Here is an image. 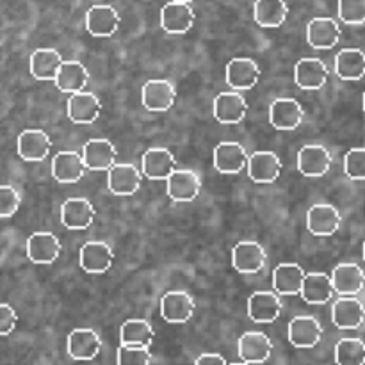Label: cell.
<instances>
[{"instance_id": "cell-47", "label": "cell", "mask_w": 365, "mask_h": 365, "mask_svg": "<svg viewBox=\"0 0 365 365\" xmlns=\"http://www.w3.org/2000/svg\"><path fill=\"white\" fill-rule=\"evenodd\" d=\"M362 106H364V113H365V93H364V98H362Z\"/></svg>"}, {"instance_id": "cell-36", "label": "cell", "mask_w": 365, "mask_h": 365, "mask_svg": "<svg viewBox=\"0 0 365 365\" xmlns=\"http://www.w3.org/2000/svg\"><path fill=\"white\" fill-rule=\"evenodd\" d=\"M335 73L342 81H360L365 77V53L360 48H344L335 57Z\"/></svg>"}, {"instance_id": "cell-44", "label": "cell", "mask_w": 365, "mask_h": 365, "mask_svg": "<svg viewBox=\"0 0 365 365\" xmlns=\"http://www.w3.org/2000/svg\"><path fill=\"white\" fill-rule=\"evenodd\" d=\"M195 365H228L220 353H203L196 359Z\"/></svg>"}, {"instance_id": "cell-15", "label": "cell", "mask_w": 365, "mask_h": 365, "mask_svg": "<svg viewBox=\"0 0 365 365\" xmlns=\"http://www.w3.org/2000/svg\"><path fill=\"white\" fill-rule=\"evenodd\" d=\"M82 159L89 171H110L118 164V150L109 139H91L82 148Z\"/></svg>"}, {"instance_id": "cell-21", "label": "cell", "mask_w": 365, "mask_h": 365, "mask_svg": "<svg viewBox=\"0 0 365 365\" xmlns=\"http://www.w3.org/2000/svg\"><path fill=\"white\" fill-rule=\"evenodd\" d=\"M237 351L242 362L250 365L264 364L273 353V342L264 331H246L239 339Z\"/></svg>"}, {"instance_id": "cell-20", "label": "cell", "mask_w": 365, "mask_h": 365, "mask_svg": "<svg viewBox=\"0 0 365 365\" xmlns=\"http://www.w3.org/2000/svg\"><path fill=\"white\" fill-rule=\"evenodd\" d=\"M102 349V339L91 328H77L68 335V355L77 362L96 359Z\"/></svg>"}, {"instance_id": "cell-23", "label": "cell", "mask_w": 365, "mask_h": 365, "mask_svg": "<svg viewBox=\"0 0 365 365\" xmlns=\"http://www.w3.org/2000/svg\"><path fill=\"white\" fill-rule=\"evenodd\" d=\"M196 14L189 4L184 2H168L160 9V27L168 34H185L195 25Z\"/></svg>"}, {"instance_id": "cell-26", "label": "cell", "mask_w": 365, "mask_h": 365, "mask_svg": "<svg viewBox=\"0 0 365 365\" xmlns=\"http://www.w3.org/2000/svg\"><path fill=\"white\" fill-rule=\"evenodd\" d=\"M102 113V102L95 93L81 91L68 98V118L77 125H91Z\"/></svg>"}, {"instance_id": "cell-9", "label": "cell", "mask_w": 365, "mask_h": 365, "mask_svg": "<svg viewBox=\"0 0 365 365\" xmlns=\"http://www.w3.org/2000/svg\"><path fill=\"white\" fill-rule=\"evenodd\" d=\"M81 267L89 274H102L113 267L114 252L107 242L89 241L86 242L78 253Z\"/></svg>"}, {"instance_id": "cell-5", "label": "cell", "mask_w": 365, "mask_h": 365, "mask_svg": "<svg viewBox=\"0 0 365 365\" xmlns=\"http://www.w3.org/2000/svg\"><path fill=\"white\" fill-rule=\"evenodd\" d=\"M342 225V216L337 207L330 203H316L307 212V227L317 237H330L337 234Z\"/></svg>"}, {"instance_id": "cell-25", "label": "cell", "mask_w": 365, "mask_h": 365, "mask_svg": "<svg viewBox=\"0 0 365 365\" xmlns=\"http://www.w3.org/2000/svg\"><path fill=\"white\" fill-rule=\"evenodd\" d=\"M86 170L82 153L75 150H63L52 159V177L61 184H75L84 177Z\"/></svg>"}, {"instance_id": "cell-8", "label": "cell", "mask_w": 365, "mask_h": 365, "mask_svg": "<svg viewBox=\"0 0 365 365\" xmlns=\"http://www.w3.org/2000/svg\"><path fill=\"white\" fill-rule=\"evenodd\" d=\"M166 182L168 196L177 203L195 202L202 192V178L192 170H175Z\"/></svg>"}, {"instance_id": "cell-22", "label": "cell", "mask_w": 365, "mask_h": 365, "mask_svg": "<svg viewBox=\"0 0 365 365\" xmlns=\"http://www.w3.org/2000/svg\"><path fill=\"white\" fill-rule=\"evenodd\" d=\"M331 153L321 145H307L298 153V171L303 177H324L330 171Z\"/></svg>"}, {"instance_id": "cell-38", "label": "cell", "mask_w": 365, "mask_h": 365, "mask_svg": "<svg viewBox=\"0 0 365 365\" xmlns=\"http://www.w3.org/2000/svg\"><path fill=\"white\" fill-rule=\"evenodd\" d=\"M337 365H365V342L362 339H342L335 346Z\"/></svg>"}, {"instance_id": "cell-2", "label": "cell", "mask_w": 365, "mask_h": 365, "mask_svg": "<svg viewBox=\"0 0 365 365\" xmlns=\"http://www.w3.org/2000/svg\"><path fill=\"white\" fill-rule=\"evenodd\" d=\"M248 152L237 141H223L214 148V168L223 175L241 173L245 168H248Z\"/></svg>"}, {"instance_id": "cell-4", "label": "cell", "mask_w": 365, "mask_h": 365, "mask_svg": "<svg viewBox=\"0 0 365 365\" xmlns=\"http://www.w3.org/2000/svg\"><path fill=\"white\" fill-rule=\"evenodd\" d=\"M196 309L195 298L185 291H170L160 299V316L170 324H184Z\"/></svg>"}, {"instance_id": "cell-1", "label": "cell", "mask_w": 365, "mask_h": 365, "mask_svg": "<svg viewBox=\"0 0 365 365\" xmlns=\"http://www.w3.org/2000/svg\"><path fill=\"white\" fill-rule=\"evenodd\" d=\"M141 102L152 113H166L177 102V89L166 78H152L143 86Z\"/></svg>"}, {"instance_id": "cell-45", "label": "cell", "mask_w": 365, "mask_h": 365, "mask_svg": "<svg viewBox=\"0 0 365 365\" xmlns=\"http://www.w3.org/2000/svg\"><path fill=\"white\" fill-rule=\"evenodd\" d=\"M171 2H184V4H191L192 0H171Z\"/></svg>"}, {"instance_id": "cell-43", "label": "cell", "mask_w": 365, "mask_h": 365, "mask_svg": "<svg viewBox=\"0 0 365 365\" xmlns=\"http://www.w3.org/2000/svg\"><path fill=\"white\" fill-rule=\"evenodd\" d=\"M18 323V314L7 303H0V337H6V335L13 334V330L16 328Z\"/></svg>"}, {"instance_id": "cell-14", "label": "cell", "mask_w": 365, "mask_h": 365, "mask_svg": "<svg viewBox=\"0 0 365 365\" xmlns=\"http://www.w3.org/2000/svg\"><path fill=\"white\" fill-rule=\"evenodd\" d=\"M246 170H248V177L255 184H273L282 173V160L274 152L260 150L250 155Z\"/></svg>"}, {"instance_id": "cell-3", "label": "cell", "mask_w": 365, "mask_h": 365, "mask_svg": "<svg viewBox=\"0 0 365 365\" xmlns=\"http://www.w3.org/2000/svg\"><path fill=\"white\" fill-rule=\"evenodd\" d=\"M267 253L262 245L255 241H241L232 250V264L241 274L260 273L266 266Z\"/></svg>"}, {"instance_id": "cell-29", "label": "cell", "mask_w": 365, "mask_h": 365, "mask_svg": "<svg viewBox=\"0 0 365 365\" xmlns=\"http://www.w3.org/2000/svg\"><path fill=\"white\" fill-rule=\"evenodd\" d=\"M52 148L48 134L39 128H29L18 135V155L27 163H41Z\"/></svg>"}, {"instance_id": "cell-41", "label": "cell", "mask_w": 365, "mask_h": 365, "mask_svg": "<svg viewBox=\"0 0 365 365\" xmlns=\"http://www.w3.org/2000/svg\"><path fill=\"white\" fill-rule=\"evenodd\" d=\"M344 171L351 180H365V148H353L346 153Z\"/></svg>"}, {"instance_id": "cell-39", "label": "cell", "mask_w": 365, "mask_h": 365, "mask_svg": "<svg viewBox=\"0 0 365 365\" xmlns=\"http://www.w3.org/2000/svg\"><path fill=\"white\" fill-rule=\"evenodd\" d=\"M152 353L143 346H125L118 348V365H150Z\"/></svg>"}, {"instance_id": "cell-7", "label": "cell", "mask_w": 365, "mask_h": 365, "mask_svg": "<svg viewBox=\"0 0 365 365\" xmlns=\"http://www.w3.org/2000/svg\"><path fill=\"white\" fill-rule=\"evenodd\" d=\"M287 337L294 348L310 349L316 348L323 337V327L312 316H298L289 323Z\"/></svg>"}, {"instance_id": "cell-10", "label": "cell", "mask_w": 365, "mask_h": 365, "mask_svg": "<svg viewBox=\"0 0 365 365\" xmlns=\"http://www.w3.org/2000/svg\"><path fill=\"white\" fill-rule=\"evenodd\" d=\"M225 77H227V84L234 91H248V89L255 88V84L259 82L260 68L250 57H235L227 64Z\"/></svg>"}, {"instance_id": "cell-11", "label": "cell", "mask_w": 365, "mask_h": 365, "mask_svg": "<svg viewBox=\"0 0 365 365\" xmlns=\"http://www.w3.org/2000/svg\"><path fill=\"white\" fill-rule=\"evenodd\" d=\"M331 321L339 330H359L365 323V307L356 296H341L331 309Z\"/></svg>"}, {"instance_id": "cell-40", "label": "cell", "mask_w": 365, "mask_h": 365, "mask_svg": "<svg viewBox=\"0 0 365 365\" xmlns=\"http://www.w3.org/2000/svg\"><path fill=\"white\" fill-rule=\"evenodd\" d=\"M339 18L348 25L365 24V0H339Z\"/></svg>"}, {"instance_id": "cell-18", "label": "cell", "mask_w": 365, "mask_h": 365, "mask_svg": "<svg viewBox=\"0 0 365 365\" xmlns=\"http://www.w3.org/2000/svg\"><path fill=\"white\" fill-rule=\"evenodd\" d=\"M303 118L305 110L296 98H277L269 107V121L277 130H296Z\"/></svg>"}, {"instance_id": "cell-13", "label": "cell", "mask_w": 365, "mask_h": 365, "mask_svg": "<svg viewBox=\"0 0 365 365\" xmlns=\"http://www.w3.org/2000/svg\"><path fill=\"white\" fill-rule=\"evenodd\" d=\"M214 118L223 125H237L248 113V102L237 91H225L214 98Z\"/></svg>"}, {"instance_id": "cell-19", "label": "cell", "mask_w": 365, "mask_h": 365, "mask_svg": "<svg viewBox=\"0 0 365 365\" xmlns=\"http://www.w3.org/2000/svg\"><path fill=\"white\" fill-rule=\"evenodd\" d=\"M109 191L116 196H132L143 184V171L134 164L118 163L109 171Z\"/></svg>"}, {"instance_id": "cell-35", "label": "cell", "mask_w": 365, "mask_h": 365, "mask_svg": "<svg viewBox=\"0 0 365 365\" xmlns=\"http://www.w3.org/2000/svg\"><path fill=\"white\" fill-rule=\"evenodd\" d=\"M334 282L324 273H309L302 289V298L309 305H327L334 298Z\"/></svg>"}, {"instance_id": "cell-31", "label": "cell", "mask_w": 365, "mask_h": 365, "mask_svg": "<svg viewBox=\"0 0 365 365\" xmlns=\"http://www.w3.org/2000/svg\"><path fill=\"white\" fill-rule=\"evenodd\" d=\"M305 278L307 273L299 264H280L273 273V287L280 296H298L302 294Z\"/></svg>"}, {"instance_id": "cell-34", "label": "cell", "mask_w": 365, "mask_h": 365, "mask_svg": "<svg viewBox=\"0 0 365 365\" xmlns=\"http://www.w3.org/2000/svg\"><path fill=\"white\" fill-rule=\"evenodd\" d=\"M289 7L284 0H255L253 20L264 29L282 27L287 20Z\"/></svg>"}, {"instance_id": "cell-28", "label": "cell", "mask_w": 365, "mask_h": 365, "mask_svg": "<svg viewBox=\"0 0 365 365\" xmlns=\"http://www.w3.org/2000/svg\"><path fill=\"white\" fill-rule=\"evenodd\" d=\"M95 207L86 198H70L61 205V221L68 230H86L95 221Z\"/></svg>"}, {"instance_id": "cell-33", "label": "cell", "mask_w": 365, "mask_h": 365, "mask_svg": "<svg viewBox=\"0 0 365 365\" xmlns=\"http://www.w3.org/2000/svg\"><path fill=\"white\" fill-rule=\"evenodd\" d=\"M63 57L56 48H38L31 56V73L38 81H56L61 66H63Z\"/></svg>"}, {"instance_id": "cell-32", "label": "cell", "mask_w": 365, "mask_h": 365, "mask_svg": "<svg viewBox=\"0 0 365 365\" xmlns=\"http://www.w3.org/2000/svg\"><path fill=\"white\" fill-rule=\"evenodd\" d=\"M88 81L89 71L81 61H64L53 82H56L59 91L75 95V93L84 91V88L88 86Z\"/></svg>"}, {"instance_id": "cell-30", "label": "cell", "mask_w": 365, "mask_h": 365, "mask_svg": "<svg viewBox=\"0 0 365 365\" xmlns=\"http://www.w3.org/2000/svg\"><path fill=\"white\" fill-rule=\"evenodd\" d=\"M331 282L339 296H356L365 287V273L359 264L342 262L331 273Z\"/></svg>"}, {"instance_id": "cell-24", "label": "cell", "mask_w": 365, "mask_h": 365, "mask_svg": "<svg viewBox=\"0 0 365 365\" xmlns=\"http://www.w3.org/2000/svg\"><path fill=\"white\" fill-rule=\"evenodd\" d=\"M341 25L334 18H314L307 25V41L316 50H330L341 41Z\"/></svg>"}, {"instance_id": "cell-12", "label": "cell", "mask_w": 365, "mask_h": 365, "mask_svg": "<svg viewBox=\"0 0 365 365\" xmlns=\"http://www.w3.org/2000/svg\"><path fill=\"white\" fill-rule=\"evenodd\" d=\"M121 18L113 6L107 4H96L91 6L86 13V29L95 38H109L118 31Z\"/></svg>"}, {"instance_id": "cell-6", "label": "cell", "mask_w": 365, "mask_h": 365, "mask_svg": "<svg viewBox=\"0 0 365 365\" xmlns=\"http://www.w3.org/2000/svg\"><path fill=\"white\" fill-rule=\"evenodd\" d=\"M282 310H284V303L277 292L257 291L248 299V316L253 323H274L280 317Z\"/></svg>"}, {"instance_id": "cell-27", "label": "cell", "mask_w": 365, "mask_h": 365, "mask_svg": "<svg viewBox=\"0 0 365 365\" xmlns=\"http://www.w3.org/2000/svg\"><path fill=\"white\" fill-rule=\"evenodd\" d=\"M327 64L316 57H305L299 59L294 66V82L298 88L305 89V91H317L323 88L328 81Z\"/></svg>"}, {"instance_id": "cell-48", "label": "cell", "mask_w": 365, "mask_h": 365, "mask_svg": "<svg viewBox=\"0 0 365 365\" xmlns=\"http://www.w3.org/2000/svg\"><path fill=\"white\" fill-rule=\"evenodd\" d=\"M362 255H364V260H365V242H364V248H362Z\"/></svg>"}, {"instance_id": "cell-17", "label": "cell", "mask_w": 365, "mask_h": 365, "mask_svg": "<svg viewBox=\"0 0 365 365\" xmlns=\"http://www.w3.org/2000/svg\"><path fill=\"white\" fill-rule=\"evenodd\" d=\"M177 170V159L168 148H150L143 155L141 171L150 180H168Z\"/></svg>"}, {"instance_id": "cell-42", "label": "cell", "mask_w": 365, "mask_h": 365, "mask_svg": "<svg viewBox=\"0 0 365 365\" xmlns=\"http://www.w3.org/2000/svg\"><path fill=\"white\" fill-rule=\"evenodd\" d=\"M21 198L13 185H0V217H11L20 209Z\"/></svg>"}, {"instance_id": "cell-37", "label": "cell", "mask_w": 365, "mask_h": 365, "mask_svg": "<svg viewBox=\"0 0 365 365\" xmlns=\"http://www.w3.org/2000/svg\"><path fill=\"white\" fill-rule=\"evenodd\" d=\"M121 344L125 346H143L150 348L155 341V331L152 324L145 319H128L121 324L120 330Z\"/></svg>"}, {"instance_id": "cell-16", "label": "cell", "mask_w": 365, "mask_h": 365, "mask_svg": "<svg viewBox=\"0 0 365 365\" xmlns=\"http://www.w3.org/2000/svg\"><path fill=\"white\" fill-rule=\"evenodd\" d=\"M61 250V241L52 232H34L27 239V257L34 264H53L59 259Z\"/></svg>"}, {"instance_id": "cell-46", "label": "cell", "mask_w": 365, "mask_h": 365, "mask_svg": "<svg viewBox=\"0 0 365 365\" xmlns=\"http://www.w3.org/2000/svg\"><path fill=\"white\" fill-rule=\"evenodd\" d=\"M228 365H250V364H246V362H234V364H228Z\"/></svg>"}]
</instances>
